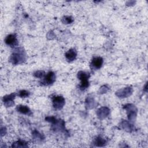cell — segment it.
<instances>
[{"label":"cell","mask_w":148,"mask_h":148,"mask_svg":"<svg viewBox=\"0 0 148 148\" xmlns=\"http://www.w3.org/2000/svg\"><path fill=\"white\" fill-rule=\"evenodd\" d=\"M53 106L56 109H61L65 104V99L60 95H55L52 97Z\"/></svg>","instance_id":"obj_4"},{"label":"cell","mask_w":148,"mask_h":148,"mask_svg":"<svg viewBox=\"0 0 148 148\" xmlns=\"http://www.w3.org/2000/svg\"><path fill=\"white\" fill-rule=\"evenodd\" d=\"M122 126L123 127L124 129H125V130H128V131H130V130H132V125L131 124H129L127 121H123L122 123Z\"/></svg>","instance_id":"obj_17"},{"label":"cell","mask_w":148,"mask_h":148,"mask_svg":"<svg viewBox=\"0 0 148 148\" xmlns=\"http://www.w3.org/2000/svg\"><path fill=\"white\" fill-rule=\"evenodd\" d=\"M29 94H30V93L29 91L23 90H20L18 92V95L21 98H26V97H28L29 95Z\"/></svg>","instance_id":"obj_16"},{"label":"cell","mask_w":148,"mask_h":148,"mask_svg":"<svg viewBox=\"0 0 148 148\" xmlns=\"http://www.w3.org/2000/svg\"><path fill=\"white\" fill-rule=\"evenodd\" d=\"M56 77L55 73L52 71H50L43 77L41 82L42 84L45 86H48V85L51 84L55 82Z\"/></svg>","instance_id":"obj_5"},{"label":"cell","mask_w":148,"mask_h":148,"mask_svg":"<svg viewBox=\"0 0 148 148\" xmlns=\"http://www.w3.org/2000/svg\"><path fill=\"white\" fill-rule=\"evenodd\" d=\"M15 96H16V94L14 93L10 94V95L4 96L3 98V99H2L3 102L4 103V105L7 107L12 106L14 104L13 99H14Z\"/></svg>","instance_id":"obj_7"},{"label":"cell","mask_w":148,"mask_h":148,"mask_svg":"<svg viewBox=\"0 0 148 148\" xmlns=\"http://www.w3.org/2000/svg\"><path fill=\"white\" fill-rule=\"evenodd\" d=\"M5 42L7 45L10 47H14L17 46L18 40L16 34H13L8 35L5 39Z\"/></svg>","instance_id":"obj_6"},{"label":"cell","mask_w":148,"mask_h":148,"mask_svg":"<svg viewBox=\"0 0 148 148\" xmlns=\"http://www.w3.org/2000/svg\"><path fill=\"white\" fill-rule=\"evenodd\" d=\"M103 58L100 57H94L91 61V65L95 69H99L103 64Z\"/></svg>","instance_id":"obj_9"},{"label":"cell","mask_w":148,"mask_h":148,"mask_svg":"<svg viewBox=\"0 0 148 148\" xmlns=\"http://www.w3.org/2000/svg\"><path fill=\"white\" fill-rule=\"evenodd\" d=\"M34 76L36 77L41 78L45 76V72L42 71H38L34 73Z\"/></svg>","instance_id":"obj_19"},{"label":"cell","mask_w":148,"mask_h":148,"mask_svg":"<svg viewBox=\"0 0 148 148\" xmlns=\"http://www.w3.org/2000/svg\"><path fill=\"white\" fill-rule=\"evenodd\" d=\"M90 75L84 71H79L77 73V77L80 80L81 83L80 85V88L82 90L86 89L89 86L88 78Z\"/></svg>","instance_id":"obj_2"},{"label":"cell","mask_w":148,"mask_h":148,"mask_svg":"<svg viewBox=\"0 0 148 148\" xmlns=\"http://www.w3.org/2000/svg\"><path fill=\"white\" fill-rule=\"evenodd\" d=\"M16 110L17 112L28 116H31L32 114V112L30 110V109L27 106L25 105H17L16 107Z\"/></svg>","instance_id":"obj_12"},{"label":"cell","mask_w":148,"mask_h":148,"mask_svg":"<svg viewBox=\"0 0 148 148\" xmlns=\"http://www.w3.org/2000/svg\"><path fill=\"white\" fill-rule=\"evenodd\" d=\"M25 60V54L23 53V50L21 49H18L16 50L10 57V61L14 65H17L22 63Z\"/></svg>","instance_id":"obj_1"},{"label":"cell","mask_w":148,"mask_h":148,"mask_svg":"<svg viewBox=\"0 0 148 148\" xmlns=\"http://www.w3.org/2000/svg\"><path fill=\"white\" fill-rule=\"evenodd\" d=\"M73 20L71 16H65L62 18V21L65 24H70L72 22H73Z\"/></svg>","instance_id":"obj_18"},{"label":"cell","mask_w":148,"mask_h":148,"mask_svg":"<svg viewBox=\"0 0 148 148\" xmlns=\"http://www.w3.org/2000/svg\"><path fill=\"white\" fill-rule=\"evenodd\" d=\"M27 143L25 141H23L21 140H19L14 143H13L12 147H28V145L27 144Z\"/></svg>","instance_id":"obj_14"},{"label":"cell","mask_w":148,"mask_h":148,"mask_svg":"<svg viewBox=\"0 0 148 148\" xmlns=\"http://www.w3.org/2000/svg\"><path fill=\"white\" fill-rule=\"evenodd\" d=\"M109 113H110V110L108 108L102 107L98 110L97 112V114L99 118L104 119L108 116Z\"/></svg>","instance_id":"obj_11"},{"label":"cell","mask_w":148,"mask_h":148,"mask_svg":"<svg viewBox=\"0 0 148 148\" xmlns=\"http://www.w3.org/2000/svg\"><path fill=\"white\" fill-rule=\"evenodd\" d=\"M132 90L131 87H125L116 92V95L120 98H126L132 94Z\"/></svg>","instance_id":"obj_8"},{"label":"cell","mask_w":148,"mask_h":148,"mask_svg":"<svg viewBox=\"0 0 148 148\" xmlns=\"http://www.w3.org/2000/svg\"><path fill=\"white\" fill-rule=\"evenodd\" d=\"M66 58L69 61H72L75 60L77 56V51L75 49H71L67 52H66L65 54Z\"/></svg>","instance_id":"obj_10"},{"label":"cell","mask_w":148,"mask_h":148,"mask_svg":"<svg viewBox=\"0 0 148 148\" xmlns=\"http://www.w3.org/2000/svg\"><path fill=\"white\" fill-rule=\"evenodd\" d=\"M32 135H33V138L34 140H36L37 141H41L43 139L42 135L41 134H40L38 131H34L32 132Z\"/></svg>","instance_id":"obj_15"},{"label":"cell","mask_w":148,"mask_h":148,"mask_svg":"<svg viewBox=\"0 0 148 148\" xmlns=\"http://www.w3.org/2000/svg\"><path fill=\"white\" fill-rule=\"evenodd\" d=\"M94 144L95 146H104L106 144V140L101 136H98L94 139Z\"/></svg>","instance_id":"obj_13"},{"label":"cell","mask_w":148,"mask_h":148,"mask_svg":"<svg viewBox=\"0 0 148 148\" xmlns=\"http://www.w3.org/2000/svg\"><path fill=\"white\" fill-rule=\"evenodd\" d=\"M124 109L127 110L128 120L130 121L134 120L136 116L137 109L136 107L132 104H127L124 106Z\"/></svg>","instance_id":"obj_3"}]
</instances>
